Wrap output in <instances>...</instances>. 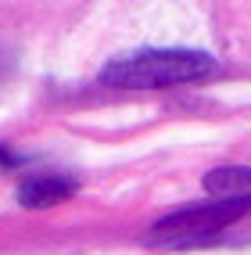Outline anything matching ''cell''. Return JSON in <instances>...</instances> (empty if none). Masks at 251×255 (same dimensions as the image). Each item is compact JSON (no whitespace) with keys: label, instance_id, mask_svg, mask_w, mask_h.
<instances>
[{"label":"cell","instance_id":"obj_4","mask_svg":"<svg viewBox=\"0 0 251 255\" xmlns=\"http://www.w3.org/2000/svg\"><path fill=\"white\" fill-rule=\"evenodd\" d=\"M208 194L215 201H251V169L241 165H226V169H212L205 176Z\"/></svg>","mask_w":251,"mask_h":255},{"label":"cell","instance_id":"obj_2","mask_svg":"<svg viewBox=\"0 0 251 255\" xmlns=\"http://www.w3.org/2000/svg\"><path fill=\"white\" fill-rule=\"evenodd\" d=\"M244 209H251V201H208V205H190L179 209L172 216H165L155 227V234H172V237H201L230 227L233 219H241Z\"/></svg>","mask_w":251,"mask_h":255},{"label":"cell","instance_id":"obj_3","mask_svg":"<svg viewBox=\"0 0 251 255\" xmlns=\"http://www.w3.org/2000/svg\"><path fill=\"white\" fill-rule=\"evenodd\" d=\"M79 191V180L72 176H32L18 187V201L25 209H50L58 201H69Z\"/></svg>","mask_w":251,"mask_h":255},{"label":"cell","instance_id":"obj_1","mask_svg":"<svg viewBox=\"0 0 251 255\" xmlns=\"http://www.w3.org/2000/svg\"><path fill=\"white\" fill-rule=\"evenodd\" d=\"M215 61L201 50H144L133 58L111 61L100 83L122 90H162V87H183V83L212 76Z\"/></svg>","mask_w":251,"mask_h":255}]
</instances>
